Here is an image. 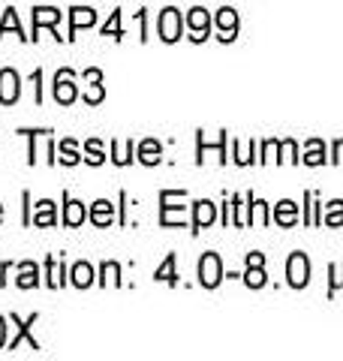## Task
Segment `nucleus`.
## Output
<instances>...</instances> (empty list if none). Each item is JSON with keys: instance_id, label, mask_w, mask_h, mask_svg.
<instances>
[{"instance_id": "nucleus-1", "label": "nucleus", "mask_w": 343, "mask_h": 361, "mask_svg": "<svg viewBox=\"0 0 343 361\" xmlns=\"http://www.w3.org/2000/svg\"><path fill=\"white\" fill-rule=\"evenodd\" d=\"M286 277H289L292 289H304L311 283V262H307L304 253H292L289 262H286Z\"/></svg>"}, {"instance_id": "nucleus-2", "label": "nucleus", "mask_w": 343, "mask_h": 361, "mask_svg": "<svg viewBox=\"0 0 343 361\" xmlns=\"http://www.w3.org/2000/svg\"><path fill=\"white\" fill-rule=\"evenodd\" d=\"M157 27H160V37H163L166 42H178L181 39V30H184V18H181L178 9H163L160 13V21H157Z\"/></svg>"}, {"instance_id": "nucleus-3", "label": "nucleus", "mask_w": 343, "mask_h": 361, "mask_svg": "<svg viewBox=\"0 0 343 361\" xmlns=\"http://www.w3.org/2000/svg\"><path fill=\"white\" fill-rule=\"evenodd\" d=\"M223 280V265H220V256L217 253H205L199 259V283L214 289L217 283Z\"/></svg>"}, {"instance_id": "nucleus-4", "label": "nucleus", "mask_w": 343, "mask_h": 361, "mask_svg": "<svg viewBox=\"0 0 343 361\" xmlns=\"http://www.w3.org/2000/svg\"><path fill=\"white\" fill-rule=\"evenodd\" d=\"M18 85H21V78L16 70H0V103L13 106L18 99V90H21Z\"/></svg>"}, {"instance_id": "nucleus-5", "label": "nucleus", "mask_w": 343, "mask_h": 361, "mask_svg": "<svg viewBox=\"0 0 343 361\" xmlns=\"http://www.w3.org/2000/svg\"><path fill=\"white\" fill-rule=\"evenodd\" d=\"M54 99L61 106H70L76 99V85H73V73L70 70L57 73V78H54Z\"/></svg>"}, {"instance_id": "nucleus-6", "label": "nucleus", "mask_w": 343, "mask_h": 361, "mask_svg": "<svg viewBox=\"0 0 343 361\" xmlns=\"http://www.w3.org/2000/svg\"><path fill=\"white\" fill-rule=\"evenodd\" d=\"M187 25H190V30H193V39H196V42H202L205 37H208L211 18H208V13H205L202 6H196V9H190V16H187Z\"/></svg>"}, {"instance_id": "nucleus-7", "label": "nucleus", "mask_w": 343, "mask_h": 361, "mask_svg": "<svg viewBox=\"0 0 343 361\" xmlns=\"http://www.w3.org/2000/svg\"><path fill=\"white\" fill-rule=\"evenodd\" d=\"M217 25H220V39L229 42V39H235V30H238V16H235V9H220L217 13Z\"/></svg>"}, {"instance_id": "nucleus-8", "label": "nucleus", "mask_w": 343, "mask_h": 361, "mask_svg": "<svg viewBox=\"0 0 343 361\" xmlns=\"http://www.w3.org/2000/svg\"><path fill=\"white\" fill-rule=\"evenodd\" d=\"M57 21H61V13H57L54 6H37V9H33V27H37V33H40L42 25L54 27Z\"/></svg>"}, {"instance_id": "nucleus-9", "label": "nucleus", "mask_w": 343, "mask_h": 361, "mask_svg": "<svg viewBox=\"0 0 343 361\" xmlns=\"http://www.w3.org/2000/svg\"><path fill=\"white\" fill-rule=\"evenodd\" d=\"M214 217H217V208L211 205L208 199L196 202V220H193V226H196V232H199V229H205V226H211V223H214Z\"/></svg>"}, {"instance_id": "nucleus-10", "label": "nucleus", "mask_w": 343, "mask_h": 361, "mask_svg": "<svg viewBox=\"0 0 343 361\" xmlns=\"http://www.w3.org/2000/svg\"><path fill=\"white\" fill-rule=\"evenodd\" d=\"M13 322L18 325V334L13 337V341H9V349H16V346H18L21 341H25V337H28V341H30V349H40V343H37V341H33V337H30V325H33V322H37V316H30V319H28V322H21V319H18V316H13Z\"/></svg>"}, {"instance_id": "nucleus-11", "label": "nucleus", "mask_w": 343, "mask_h": 361, "mask_svg": "<svg viewBox=\"0 0 343 361\" xmlns=\"http://www.w3.org/2000/svg\"><path fill=\"white\" fill-rule=\"evenodd\" d=\"M85 217H88V211H85L82 202H76V199L66 202V208H64V223L66 226H82Z\"/></svg>"}, {"instance_id": "nucleus-12", "label": "nucleus", "mask_w": 343, "mask_h": 361, "mask_svg": "<svg viewBox=\"0 0 343 361\" xmlns=\"http://www.w3.org/2000/svg\"><path fill=\"white\" fill-rule=\"evenodd\" d=\"M274 220H277L280 226H292L295 220H299V208H295V202H280L277 208H274Z\"/></svg>"}, {"instance_id": "nucleus-13", "label": "nucleus", "mask_w": 343, "mask_h": 361, "mask_svg": "<svg viewBox=\"0 0 343 361\" xmlns=\"http://www.w3.org/2000/svg\"><path fill=\"white\" fill-rule=\"evenodd\" d=\"M37 283H40V268L33 262H21V268H18V286L21 289H33Z\"/></svg>"}, {"instance_id": "nucleus-14", "label": "nucleus", "mask_w": 343, "mask_h": 361, "mask_svg": "<svg viewBox=\"0 0 343 361\" xmlns=\"http://www.w3.org/2000/svg\"><path fill=\"white\" fill-rule=\"evenodd\" d=\"M94 21H97V13H94V9H85V6H76V9H73V16H70L73 33H76V30H82V27H90Z\"/></svg>"}, {"instance_id": "nucleus-15", "label": "nucleus", "mask_w": 343, "mask_h": 361, "mask_svg": "<svg viewBox=\"0 0 343 361\" xmlns=\"http://www.w3.org/2000/svg\"><path fill=\"white\" fill-rule=\"evenodd\" d=\"M304 163H307V166H323V163H325V145L319 142V139H311V142H307Z\"/></svg>"}, {"instance_id": "nucleus-16", "label": "nucleus", "mask_w": 343, "mask_h": 361, "mask_svg": "<svg viewBox=\"0 0 343 361\" xmlns=\"http://www.w3.org/2000/svg\"><path fill=\"white\" fill-rule=\"evenodd\" d=\"M112 214H114L112 202L100 199V202H94V211H90V220H94L97 226H109V223H112Z\"/></svg>"}, {"instance_id": "nucleus-17", "label": "nucleus", "mask_w": 343, "mask_h": 361, "mask_svg": "<svg viewBox=\"0 0 343 361\" xmlns=\"http://www.w3.org/2000/svg\"><path fill=\"white\" fill-rule=\"evenodd\" d=\"M73 283H76L78 289H88L90 283H94V268H90L88 262L73 265Z\"/></svg>"}, {"instance_id": "nucleus-18", "label": "nucleus", "mask_w": 343, "mask_h": 361, "mask_svg": "<svg viewBox=\"0 0 343 361\" xmlns=\"http://www.w3.org/2000/svg\"><path fill=\"white\" fill-rule=\"evenodd\" d=\"M33 223L37 226H54V202L42 199L37 205V214H33Z\"/></svg>"}, {"instance_id": "nucleus-19", "label": "nucleus", "mask_w": 343, "mask_h": 361, "mask_svg": "<svg viewBox=\"0 0 343 361\" xmlns=\"http://www.w3.org/2000/svg\"><path fill=\"white\" fill-rule=\"evenodd\" d=\"M139 160H142L145 166H157V163H160V145H157L154 139L142 142V148H139Z\"/></svg>"}, {"instance_id": "nucleus-20", "label": "nucleus", "mask_w": 343, "mask_h": 361, "mask_svg": "<svg viewBox=\"0 0 343 361\" xmlns=\"http://www.w3.org/2000/svg\"><path fill=\"white\" fill-rule=\"evenodd\" d=\"M157 280H163V283H178V274H175V256H166V262L157 268Z\"/></svg>"}, {"instance_id": "nucleus-21", "label": "nucleus", "mask_w": 343, "mask_h": 361, "mask_svg": "<svg viewBox=\"0 0 343 361\" xmlns=\"http://www.w3.org/2000/svg\"><path fill=\"white\" fill-rule=\"evenodd\" d=\"M244 283H247L250 289H262V286H265V271H262V265H250V268H247Z\"/></svg>"}, {"instance_id": "nucleus-22", "label": "nucleus", "mask_w": 343, "mask_h": 361, "mask_svg": "<svg viewBox=\"0 0 343 361\" xmlns=\"http://www.w3.org/2000/svg\"><path fill=\"white\" fill-rule=\"evenodd\" d=\"M61 163H66V166H76L78 163V151H76V142H61Z\"/></svg>"}, {"instance_id": "nucleus-23", "label": "nucleus", "mask_w": 343, "mask_h": 361, "mask_svg": "<svg viewBox=\"0 0 343 361\" xmlns=\"http://www.w3.org/2000/svg\"><path fill=\"white\" fill-rule=\"evenodd\" d=\"M325 223L328 226H343V202H331L325 211Z\"/></svg>"}, {"instance_id": "nucleus-24", "label": "nucleus", "mask_w": 343, "mask_h": 361, "mask_svg": "<svg viewBox=\"0 0 343 361\" xmlns=\"http://www.w3.org/2000/svg\"><path fill=\"white\" fill-rule=\"evenodd\" d=\"M85 151H88V163H90V166H100L102 160H106V157H102V145H100L97 139H90Z\"/></svg>"}, {"instance_id": "nucleus-25", "label": "nucleus", "mask_w": 343, "mask_h": 361, "mask_svg": "<svg viewBox=\"0 0 343 361\" xmlns=\"http://www.w3.org/2000/svg\"><path fill=\"white\" fill-rule=\"evenodd\" d=\"M6 30H16L18 37H21V27H18V16H16V9H6V16H4V25H0V37H4Z\"/></svg>"}, {"instance_id": "nucleus-26", "label": "nucleus", "mask_w": 343, "mask_h": 361, "mask_svg": "<svg viewBox=\"0 0 343 361\" xmlns=\"http://www.w3.org/2000/svg\"><path fill=\"white\" fill-rule=\"evenodd\" d=\"M253 223L256 226H265L268 223V205L262 199H253Z\"/></svg>"}, {"instance_id": "nucleus-27", "label": "nucleus", "mask_w": 343, "mask_h": 361, "mask_svg": "<svg viewBox=\"0 0 343 361\" xmlns=\"http://www.w3.org/2000/svg\"><path fill=\"white\" fill-rule=\"evenodd\" d=\"M61 283H64L61 280V262H57V259H49V286L57 289Z\"/></svg>"}, {"instance_id": "nucleus-28", "label": "nucleus", "mask_w": 343, "mask_h": 361, "mask_svg": "<svg viewBox=\"0 0 343 361\" xmlns=\"http://www.w3.org/2000/svg\"><path fill=\"white\" fill-rule=\"evenodd\" d=\"M102 97H106V90H102L100 82H94V85L85 90V103H102Z\"/></svg>"}, {"instance_id": "nucleus-29", "label": "nucleus", "mask_w": 343, "mask_h": 361, "mask_svg": "<svg viewBox=\"0 0 343 361\" xmlns=\"http://www.w3.org/2000/svg\"><path fill=\"white\" fill-rule=\"evenodd\" d=\"M121 268L118 265H114V262H106V265H102V283H109V280H112V283H121Z\"/></svg>"}, {"instance_id": "nucleus-30", "label": "nucleus", "mask_w": 343, "mask_h": 361, "mask_svg": "<svg viewBox=\"0 0 343 361\" xmlns=\"http://www.w3.org/2000/svg\"><path fill=\"white\" fill-rule=\"evenodd\" d=\"M102 33H106V37H114V39H121V25H118V13H114V16L109 18V25L102 27Z\"/></svg>"}, {"instance_id": "nucleus-31", "label": "nucleus", "mask_w": 343, "mask_h": 361, "mask_svg": "<svg viewBox=\"0 0 343 361\" xmlns=\"http://www.w3.org/2000/svg\"><path fill=\"white\" fill-rule=\"evenodd\" d=\"M112 151H114V163H118V166H127L130 163V145H127V148H118V145H112Z\"/></svg>"}, {"instance_id": "nucleus-32", "label": "nucleus", "mask_w": 343, "mask_h": 361, "mask_svg": "<svg viewBox=\"0 0 343 361\" xmlns=\"http://www.w3.org/2000/svg\"><path fill=\"white\" fill-rule=\"evenodd\" d=\"M283 160L286 163H299V157H295V142H283Z\"/></svg>"}, {"instance_id": "nucleus-33", "label": "nucleus", "mask_w": 343, "mask_h": 361, "mask_svg": "<svg viewBox=\"0 0 343 361\" xmlns=\"http://www.w3.org/2000/svg\"><path fill=\"white\" fill-rule=\"evenodd\" d=\"M331 274H335V280H331V292H335L337 286H343V265H335L331 268Z\"/></svg>"}, {"instance_id": "nucleus-34", "label": "nucleus", "mask_w": 343, "mask_h": 361, "mask_svg": "<svg viewBox=\"0 0 343 361\" xmlns=\"http://www.w3.org/2000/svg\"><path fill=\"white\" fill-rule=\"evenodd\" d=\"M247 265H265V256H262V253H250L247 256Z\"/></svg>"}, {"instance_id": "nucleus-35", "label": "nucleus", "mask_w": 343, "mask_h": 361, "mask_svg": "<svg viewBox=\"0 0 343 361\" xmlns=\"http://www.w3.org/2000/svg\"><path fill=\"white\" fill-rule=\"evenodd\" d=\"M274 151H277V142H265V160H274Z\"/></svg>"}, {"instance_id": "nucleus-36", "label": "nucleus", "mask_w": 343, "mask_h": 361, "mask_svg": "<svg viewBox=\"0 0 343 361\" xmlns=\"http://www.w3.org/2000/svg\"><path fill=\"white\" fill-rule=\"evenodd\" d=\"M335 163H343V139L335 142Z\"/></svg>"}, {"instance_id": "nucleus-37", "label": "nucleus", "mask_w": 343, "mask_h": 361, "mask_svg": "<svg viewBox=\"0 0 343 361\" xmlns=\"http://www.w3.org/2000/svg\"><path fill=\"white\" fill-rule=\"evenodd\" d=\"M85 78H88V82H102V73L100 70H88Z\"/></svg>"}, {"instance_id": "nucleus-38", "label": "nucleus", "mask_w": 343, "mask_h": 361, "mask_svg": "<svg viewBox=\"0 0 343 361\" xmlns=\"http://www.w3.org/2000/svg\"><path fill=\"white\" fill-rule=\"evenodd\" d=\"M6 343V322H4V316H0V349H4Z\"/></svg>"}, {"instance_id": "nucleus-39", "label": "nucleus", "mask_w": 343, "mask_h": 361, "mask_svg": "<svg viewBox=\"0 0 343 361\" xmlns=\"http://www.w3.org/2000/svg\"><path fill=\"white\" fill-rule=\"evenodd\" d=\"M0 220H4V208H0Z\"/></svg>"}]
</instances>
